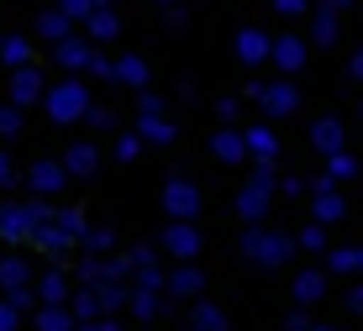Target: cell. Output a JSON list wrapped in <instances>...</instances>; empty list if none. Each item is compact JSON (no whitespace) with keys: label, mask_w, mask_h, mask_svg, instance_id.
Masks as SVG:
<instances>
[{"label":"cell","mask_w":363,"mask_h":331,"mask_svg":"<svg viewBox=\"0 0 363 331\" xmlns=\"http://www.w3.org/2000/svg\"><path fill=\"white\" fill-rule=\"evenodd\" d=\"M21 132V106L11 100V106H0V137H16Z\"/></svg>","instance_id":"41"},{"label":"cell","mask_w":363,"mask_h":331,"mask_svg":"<svg viewBox=\"0 0 363 331\" xmlns=\"http://www.w3.org/2000/svg\"><path fill=\"white\" fill-rule=\"evenodd\" d=\"M200 189H195V179H184V174H174V179L164 184V215H174V221H195L200 215Z\"/></svg>","instance_id":"4"},{"label":"cell","mask_w":363,"mask_h":331,"mask_svg":"<svg viewBox=\"0 0 363 331\" xmlns=\"http://www.w3.org/2000/svg\"><path fill=\"white\" fill-rule=\"evenodd\" d=\"M32 242H37V247H43V252H53V258H64L69 247H79V242H74V237H69V232H64V226H58V221H43V226H37V232H32Z\"/></svg>","instance_id":"17"},{"label":"cell","mask_w":363,"mask_h":331,"mask_svg":"<svg viewBox=\"0 0 363 331\" xmlns=\"http://www.w3.org/2000/svg\"><path fill=\"white\" fill-rule=\"evenodd\" d=\"M247 158H279V137H274V126H264V121H258V126H247Z\"/></svg>","instance_id":"24"},{"label":"cell","mask_w":363,"mask_h":331,"mask_svg":"<svg viewBox=\"0 0 363 331\" xmlns=\"http://www.w3.org/2000/svg\"><path fill=\"white\" fill-rule=\"evenodd\" d=\"M295 242H300L306 252H327V226H321V221H311V226H306V232H300Z\"/></svg>","instance_id":"38"},{"label":"cell","mask_w":363,"mask_h":331,"mask_svg":"<svg viewBox=\"0 0 363 331\" xmlns=\"http://www.w3.org/2000/svg\"><path fill=\"white\" fill-rule=\"evenodd\" d=\"M164 295H174V300H195V295H206V279H200V269H195V263H179V269L169 274Z\"/></svg>","instance_id":"12"},{"label":"cell","mask_w":363,"mask_h":331,"mask_svg":"<svg viewBox=\"0 0 363 331\" xmlns=\"http://www.w3.org/2000/svg\"><path fill=\"white\" fill-rule=\"evenodd\" d=\"M69 27H74V16L64 6H53V11H37V37H48V43H64L69 37Z\"/></svg>","instance_id":"21"},{"label":"cell","mask_w":363,"mask_h":331,"mask_svg":"<svg viewBox=\"0 0 363 331\" xmlns=\"http://www.w3.org/2000/svg\"><path fill=\"white\" fill-rule=\"evenodd\" d=\"M158 247L169 252V258H179V263H190V258H200V232H195V221H169L164 226V237H158Z\"/></svg>","instance_id":"6"},{"label":"cell","mask_w":363,"mask_h":331,"mask_svg":"<svg viewBox=\"0 0 363 331\" xmlns=\"http://www.w3.org/2000/svg\"><path fill=\"white\" fill-rule=\"evenodd\" d=\"M79 284H106V258H84L79 263Z\"/></svg>","instance_id":"42"},{"label":"cell","mask_w":363,"mask_h":331,"mask_svg":"<svg viewBox=\"0 0 363 331\" xmlns=\"http://www.w3.org/2000/svg\"><path fill=\"white\" fill-rule=\"evenodd\" d=\"M32 326H37V331H74L79 321H74V310H69V300H64V305H37V310H32Z\"/></svg>","instance_id":"16"},{"label":"cell","mask_w":363,"mask_h":331,"mask_svg":"<svg viewBox=\"0 0 363 331\" xmlns=\"http://www.w3.org/2000/svg\"><path fill=\"white\" fill-rule=\"evenodd\" d=\"M290 331H311V321H306V305H300V310H290V321H284Z\"/></svg>","instance_id":"52"},{"label":"cell","mask_w":363,"mask_h":331,"mask_svg":"<svg viewBox=\"0 0 363 331\" xmlns=\"http://www.w3.org/2000/svg\"><path fill=\"white\" fill-rule=\"evenodd\" d=\"M311 43H321V47H327V43H337V11H332V6H321V11H316V27H311Z\"/></svg>","instance_id":"35"},{"label":"cell","mask_w":363,"mask_h":331,"mask_svg":"<svg viewBox=\"0 0 363 331\" xmlns=\"http://www.w3.org/2000/svg\"><path fill=\"white\" fill-rule=\"evenodd\" d=\"M137 274V263H132V252L127 258H106V279H121V284H127V279Z\"/></svg>","instance_id":"43"},{"label":"cell","mask_w":363,"mask_h":331,"mask_svg":"<svg viewBox=\"0 0 363 331\" xmlns=\"http://www.w3.org/2000/svg\"><path fill=\"white\" fill-rule=\"evenodd\" d=\"M295 247H300V242H290L284 232H269L264 221H253V226L242 232V258H253L258 269H279Z\"/></svg>","instance_id":"3"},{"label":"cell","mask_w":363,"mask_h":331,"mask_svg":"<svg viewBox=\"0 0 363 331\" xmlns=\"http://www.w3.org/2000/svg\"><path fill=\"white\" fill-rule=\"evenodd\" d=\"M327 6H332V11H347V6H353V0H327Z\"/></svg>","instance_id":"57"},{"label":"cell","mask_w":363,"mask_h":331,"mask_svg":"<svg viewBox=\"0 0 363 331\" xmlns=\"http://www.w3.org/2000/svg\"><path fill=\"white\" fill-rule=\"evenodd\" d=\"M64 169L79 174V179H95V174H100V152H95L90 142H74V147L64 152Z\"/></svg>","instance_id":"20"},{"label":"cell","mask_w":363,"mask_h":331,"mask_svg":"<svg viewBox=\"0 0 363 331\" xmlns=\"http://www.w3.org/2000/svg\"><path fill=\"white\" fill-rule=\"evenodd\" d=\"M274 189H279V184L247 179V184H242V195H237V215H242L247 226H253V221H264V215H269V200H274Z\"/></svg>","instance_id":"8"},{"label":"cell","mask_w":363,"mask_h":331,"mask_svg":"<svg viewBox=\"0 0 363 331\" xmlns=\"http://www.w3.org/2000/svg\"><path fill=\"white\" fill-rule=\"evenodd\" d=\"M69 310H74V321H95V315H100V295H95V284L69 289Z\"/></svg>","instance_id":"27"},{"label":"cell","mask_w":363,"mask_h":331,"mask_svg":"<svg viewBox=\"0 0 363 331\" xmlns=\"http://www.w3.org/2000/svg\"><path fill=\"white\" fill-rule=\"evenodd\" d=\"M274 11H279V16H306V0H274Z\"/></svg>","instance_id":"50"},{"label":"cell","mask_w":363,"mask_h":331,"mask_svg":"<svg viewBox=\"0 0 363 331\" xmlns=\"http://www.w3.org/2000/svg\"><path fill=\"white\" fill-rule=\"evenodd\" d=\"M321 295H327V274H316V269H306L295 279V305H316Z\"/></svg>","instance_id":"30"},{"label":"cell","mask_w":363,"mask_h":331,"mask_svg":"<svg viewBox=\"0 0 363 331\" xmlns=\"http://www.w3.org/2000/svg\"><path fill=\"white\" fill-rule=\"evenodd\" d=\"M353 79H363V47L353 53Z\"/></svg>","instance_id":"56"},{"label":"cell","mask_w":363,"mask_h":331,"mask_svg":"<svg viewBox=\"0 0 363 331\" xmlns=\"http://www.w3.org/2000/svg\"><path fill=\"white\" fill-rule=\"evenodd\" d=\"M111 242H116V237H111L106 226H100V232L90 226V237H84V247H90V252H111Z\"/></svg>","instance_id":"45"},{"label":"cell","mask_w":363,"mask_h":331,"mask_svg":"<svg viewBox=\"0 0 363 331\" xmlns=\"http://www.w3.org/2000/svg\"><path fill=\"white\" fill-rule=\"evenodd\" d=\"M95 295H100V315H121L127 300H132V289L121 284V279H106V284H95Z\"/></svg>","instance_id":"25"},{"label":"cell","mask_w":363,"mask_h":331,"mask_svg":"<svg viewBox=\"0 0 363 331\" xmlns=\"http://www.w3.org/2000/svg\"><path fill=\"white\" fill-rule=\"evenodd\" d=\"M137 137H143L147 147H169L179 132H174V121H169V116H137Z\"/></svg>","instance_id":"19"},{"label":"cell","mask_w":363,"mask_h":331,"mask_svg":"<svg viewBox=\"0 0 363 331\" xmlns=\"http://www.w3.org/2000/svg\"><path fill=\"white\" fill-rule=\"evenodd\" d=\"M342 179H358V158H353V152H332L327 174L316 179V189H332V184H342Z\"/></svg>","instance_id":"22"},{"label":"cell","mask_w":363,"mask_h":331,"mask_svg":"<svg viewBox=\"0 0 363 331\" xmlns=\"http://www.w3.org/2000/svg\"><path fill=\"white\" fill-rule=\"evenodd\" d=\"M43 221H53L48 195H32V206H11V200H0V242H32V232Z\"/></svg>","instance_id":"2"},{"label":"cell","mask_w":363,"mask_h":331,"mask_svg":"<svg viewBox=\"0 0 363 331\" xmlns=\"http://www.w3.org/2000/svg\"><path fill=\"white\" fill-rule=\"evenodd\" d=\"M247 95H253L269 116H295V111H300V90L290 79H279V84H247Z\"/></svg>","instance_id":"5"},{"label":"cell","mask_w":363,"mask_h":331,"mask_svg":"<svg viewBox=\"0 0 363 331\" xmlns=\"http://www.w3.org/2000/svg\"><path fill=\"white\" fill-rule=\"evenodd\" d=\"M347 310H358V315H363V284L353 289V295H347Z\"/></svg>","instance_id":"55"},{"label":"cell","mask_w":363,"mask_h":331,"mask_svg":"<svg viewBox=\"0 0 363 331\" xmlns=\"http://www.w3.org/2000/svg\"><path fill=\"white\" fill-rule=\"evenodd\" d=\"M311 142L327 152V158H332V152H342V121H316V126H311Z\"/></svg>","instance_id":"31"},{"label":"cell","mask_w":363,"mask_h":331,"mask_svg":"<svg viewBox=\"0 0 363 331\" xmlns=\"http://www.w3.org/2000/svg\"><path fill=\"white\" fill-rule=\"evenodd\" d=\"M43 95H48V84H43V69H37V63H21V69H11V100H16L21 111L37 106Z\"/></svg>","instance_id":"7"},{"label":"cell","mask_w":363,"mask_h":331,"mask_svg":"<svg viewBox=\"0 0 363 331\" xmlns=\"http://www.w3.org/2000/svg\"><path fill=\"white\" fill-rule=\"evenodd\" d=\"M158 6H179V0H158Z\"/></svg>","instance_id":"60"},{"label":"cell","mask_w":363,"mask_h":331,"mask_svg":"<svg viewBox=\"0 0 363 331\" xmlns=\"http://www.w3.org/2000/svg\"><path fill=\"white\" fill-rule=\"evenodd\" d=\"M16 326H21V310L11 300H0V331H16Z\"/></svg>","instance_id":"47"},{"label":"cell","mask_w":363,"mask_h":331,"mask_svg":"<svg viewBox=\"0 0 363 331\" xmlns=\"http://www.w3.org/2000/svg\"><path fill=\"white\" fill-rule=\"evenodd\" d=\"M95 53H100V47L95 43H84V37H64V43H53V58L58 63H64V69L69 74H90V63H95Z\"/></svg>","instance_id":"9"},{"label":"cell","mask_w":363,"mask_h":331,"mask_svg":"<svg viewBox=\"0 0 363 331\" xmlns=\"http://www.w3.org/2000/svg\"><path fill=\"white\" fill-rule=\"evenodd\" d=\"M311 58V43H300V37H274V63H279L284 74H300Z\"/></svg>","instance_id":"13"},{"label":"cell","mask_w":363,"mask_h":331,"mask_svg":"<svg viewBox=\"0 0 363 331\" xmlns=\"http://www.w3.org/2000/svg\"><path fill=\"white\" fill-rule=\"evenodd\" d=\"M58 6H64L69 16H74V21H84V16H90V11H95V0H58Z\"/></svg>","instance_id":"49"},{"label":"cell","mask_w":363,"mask_h":331,"mask_svg":"<svg viewBox=\"0 0 363 331\" xmlns=\"http://www.w3.org/2000/svg\"><path fill=\"white\" fill-rule=\"evenodd\" d=\"M43 111L53 116L58 126H74V121H84L90 116V90H84V79L79 74H69L64 84H48V95H43Z\"/></svg>","instance_id":"1"},{"label":"cell","mask_w":363,"mask_h":331,"mask_svg":"<svg viewBox=\"0 0 363 331\" xmlns=\"http://www.w3.org/2000/svg\"><path fill=\"white\" fill-rule=\"evenodd\" d=\"M53 221L64 226V232H69L74 242H84V237H90V221H84V211H74V206H64V211H53Z\"/></svg>","instance_id":"34"},{"label":"cell","mask_w":363,"mask_h":331,"mask_svg":"<svg viewBox=\"0 0 363 331\" xmlns=\"http://www.w3.org/2000/svg\"><path fill=\"white\" fill-rule=\"evenodd\" d=\"M358 274H363V247H358Z\"/></svg>","instance_id":"58"},{"label":"cell","mask_w":363,"mask_h":331,"mask_svg":"<svg viewBox=\"0 0 363 331\" xmlns=\"http://www.w3.org/2000/svg\"><path fill=\"white\" fill-rule=\"evenodd\" d=\"M164 289H132V300H127V310L137 315V321H143V326H153L158 321V315H164Z\"/></svg>","instance_id":"15"},{"label":"cell","mask_w":363,"mask_h":331,"mask_svg":"<svg viewBox=\"0 0 363 331\" xmlns=\"http://www.w3.org/2000/svg\"><path fill=\"white\" fill-rule=\"evenodd\" d=\"M116 84H127V90H147V63L137 53H121L116 58V74H111Z\"/></svg>","instance_id":"23"},{"label":"cell","mask_w":363,"mask_h":331,"mask_svg":"<svg viewBox=\"0 0 363 331\" xmlns=\"http://www.w3.org/2000/svg\"><path fill=\"white\" fill-rule=\"evenodd\" d=\"M137 116H164V95L158 90H137Z\"/></svg>","instance_id":"40"},{"label":"cell","mask_w":363,"mask_h":331,"mask_svg":"<svg viewBox=\"0 0 363 331\" xmlns=\"http://www.w3.org/2000/svg\"><path fill=\"white\" fill-rule=\"evenodd\" d=\"M190 331H227V315H221L211 300H195L190 305Z\"/></svg>","instance_id":"29"},{"label":"cell","mask_w":363,"mask_h":331,"mask_svg":"<svg viewBox=\"0 0 363 331\" xmlns=\"http://www.w3.org/2000/svg\"><path fill=\"white\" fill-rule=\"evenodd\" d=\"M84 121H90V126H100V132H111V126H116V116H111L106 106H90V116H84Z\"/></svg>","instance_id":"48"},{"label":"cell","mask_w":363,"mask_h":331,"mask_svg":"<svg viewBox=\"0 0 363 331\" xmlns=\"http://www.w3.org/2000/svg\"><path fill=\"white\" fill-rule=\"evenodd\" d=\"M311 331H332V326H311Z\"/></svg>","instance_id":"61"},{"label":"cell","mask_w":363,"mask_h":331,"mask_svg":"<svg viewBox=\"0 0 363 331\" xmlns=\"http://www.w3.org/2000/svg\"><path fill=\"white\" fill-rule=\"evenodd\" d=\"M95 6H116V0H95Z\"/></svg>","instance_id":"59"},{"label":"cell","mask_w":363,"mask_h":331,"mask_svg":"<svg viewBox=\"0 0 363 331\" xmlns=\"http://www.w3.org/2000/svg\"><path fill=\"white\" fill-rule=\"evenodd\" d=\"M37 300H43V305H64L69 300V274L64 269L43 274V279H37Z\"/></svg>","instance_id":"26"},{"label":"cell","mask_w":363,"mask_h":331,"mask_svg":"<svg viewBox=\"0 0 363 331\" xmlns=\"http://www.w3.org/2000/svg\"><path fill=\"white\" fill-rule=\"evenodd\" d=\"M311 215H316L321 226H332V221H342L347 206H342V195L337 189H316V206H311Z\"/></svg>","instance_id":"28"},{"label":"cell","mask_w":363,"mask_h":331,"mask_svg":"<svg viewBox=\"0 0 363 331\" xmlns=\"http://www.w3.org/2000/svg\"><path fill=\"white\" fill-rule=\"evenodd\" d=\"M211 152H216L221 163H242V158H247V137H242V132H237V126L227 121L216 137H211Z\"/></svg>","instance_id":"14"},{"label":"cell","mask_w":363,"mask_h":331,"mask_svg":"<svg viewBox=\"0 0 363 331\" xmlns=\"http://www.w3.org/2000/svg\"><path fill=\"white\" fill-rule=\"evenodd\" d=\"M237 111H242V100H237V95H227V100L216 106V116H221V121H237Z\"/></svg>","instance_id":"51"},{"label":"cell","mask_w":363,"mask_h":331,"mask_svg":"<svg viewBox=\"0 0 363 331\" xmlns=\"http://www.w3.org/2000/svg\"><path fill=\"white\" fill-rule=\"evenodd\" d=\"M11 179H16V169H11V158H6V152H0V189H6Z\"/></svg>","instance_id":"54"},{"label":"cell","mask_w":363,"mask_h":331,"mask_svg":"<svg viewBox=\"0 0 363 331\" xmlns=\"http://www.w3.org/2000/svg\"><path fill=\"white\" fill-rule=\"evenodd\" d=\"M132 284L137 289H164L169 279H164V269H158V263H137V274H132Z\"/></svg>","instance_id":"36"},{"label":"cell","mask_w":363,"mask_h":331,"mask_svg":"<svg viewBox=\"0 0 363 331\" xmlns=\"http://www.w3.org/2000/svg\"><path fill=\"white\" fill-rule=\"evenodd\" d=\"M74 179V174L64 169V163H53V158H43V163H32V174H27V184H32V195H58Z\"/></svg>","instance_id":"10"},{"label":"cell","mask_w":363,"mask_h":331,"mask_svg":"<svg viewBox=\"0 0 363 331\" xmlns=\"http://www.w3.org/2000/svg\"><path fill=\"white\" fill-rule=\"evenodd\" d=\"M327 269L332 274H358V252L353 247H332L327 252Z\"/></svg>","instance_id":"37"},{"label":"cell","mask_w":363,"mask_h":331,"mask_svg":"<svg viewBox=\"0 0 363 331\" xmlns=\"http://www.w3.org/2000/svg\"><path fill=\"white\" fill-rule=\"evenodd\" d=\"M237 58H242L247 69L269 63V58H274V37H264L258 27H242V32H237Z\"/></svg>","instance_id":"11"},{"label":"cell","mask_w":363,"mask_h":331,"mask_svg":"<svg viewBox=\"0 0 363 331\" xmlns=\"http://www.w3.org/2000/svg\"><path fill=\"white\" fill-rule=\"evenodd\" d=\"M16 284H32V263L27 258H0V289H16Z\"/></svg>","instance_id":"33"},{"label":"cell","mask_w":363,"mask_h":331,"mask_svg":"<svg viewBox=\"0 0 363 331\" xmlns=\"http://www.w3.org/2000/svg\"><path fill=\"white\" fill-rule=\"evenodd\" d=\"M143 147H147L143 137H137V132H127V137H121V142H116V158H121V163H132V158H137V152H143Z\"/></svg>","instance_id":"44"},{"label":"cell","mask_w":363,"mask_h":331,"mask_svg":"<svg viewBox=\"0 0 363 331\" xmlns=\"http://www.w3.org/2000/svg\"><path fill=\"white\" fill-rule=\"evenodd\" d=\"M132 263H158V247H132Z\"/></svg>","instance_id":"53"},{"label":"cell","mask_w":363,"mask_h":331,"mask_svg":"<svg viewBox=\"0 0 363 331\" xmlns=\"http://www.w3.org/2000/svg\"><path fill=\"white\" fill-rule=\"evenodd\" d=\"M84 32H90V43H111V37L121 32V16L111 6H95L90 16H84Z\"/></svg>","instance_id":"18"},{"label":"cell","mask_w":363,"mask_h":331,"mask_svg":"<svg viewBox=\"0 0 363 331\" xmlns=\"http://www.w3.org/2000/svg\"><path fill=\"white\" fill-rule=\"evenodd\" d=\"M143 331H153V326H143Z\"/></svg>","instance_id":"62"},{"label":"cell","mask_w":363,"mask_h":331,"mask_svg":"<svg viewBox=\"0 0 363 331\" xmlns=\"http://www.w3.org/2000/svg\"><path fill=\"white\" fill-rule=\"evenodd\" d=\"M74 331H121V321L116 315H95V321H79Z\"/></svg>","instance_id":"46"},{"label":"cell","mask_w":363,"mask_h":331,"mask_svg":"<svg viewBox=\"0 0 363 331\" xmlns=\"http://www.w3.org/2000/svg\"><path fill=\"white\" fill-rule=\"evenodd\" d=\"M0 63H6V69L32 63V43H27V37H0Z\"/></svg>","instance_id":"32"},{"label":"cell","mask_w":363,"mask_h":331,"mask_svg":"<svg viewBox=\"0 0 363 331\" xmlns=\"http://www.w3.org/2000/svg\"><path fill=\"white\" fill-rule=\"evenodd\" d=\"M6 300L16 305L21 315H27V310H37V305H43V300H37V289H32V284H16V289H6Z\"/></svg>","instance_id":"39"}]
</instances>
